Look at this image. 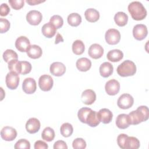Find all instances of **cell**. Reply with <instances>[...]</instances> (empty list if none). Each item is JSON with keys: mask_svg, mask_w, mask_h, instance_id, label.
<instances>
[{"mask_svg": "<svg viewBox=\"0 0 149 149\" xmlns=\"http://www.w3.org/2000/svg\"><path fill=\"white\" fill-rule=\"evenodd\" d=\"M63 39L62 38V35H61L59 33H57L56 34V38H55V44H58L59 42H63Z\"/></svg>", "mask_w": 149, "mask_h": 149, "instance_id": "46", "label": "cell"}, {"mask_svg": "<svg viewBox=\"0 0 149 149\" xmlns=\"http://www.w3.org/2000/svg\"><path fill=\"white\" fill-rule=\"evenodd\" d=\"M76 67L81 72H86L88 70L91 66V62L87 58H81L76 61Z\"/></svg>", "mask_w": 149, "mask_h": 149, "instance_id": "25", "label": "cell"}, {"mask_svg": "<svg viewBox=\"0 0 149 149\" xmlns=\"http://www.w3.org/2000/svg\"><path fill=\"white\" fill-rule=\"evenodd\" d=\"M27 55L32 59H37L41 57L42 54L41 48L37 45H31L27 49Z\"/></svg>", "mask_w": 149, "mask_h": 149, "instance_id": "21", "label": "cell"}, {"mask_svg": "<svg viewBox=\"0 0 149 149\" xmlns=\"http://www.w3.org/2000/svg\"><path fill=\"white\" fill-rule=\"evenodd\" d=\"M128 11L132 17L136 20H141L147 16V10L139 1H133L128 5Z\"/></svg>", "mask_w": 149, "mask_h": 149, "instance_id": "2", "label": "cell"}, {"mask_svg": "<svg viewBox=\"0 0 149 149\" xmlns=\"http://www.w3.org/2000/svg\"><path fill=\"white\" fill-rule=\"evenodd\" d=\"M30 46V40L25 36L19 37L15 41V47L20 52H26Z\"/></svg>", "mask_w": 149, "mask_h": 149, "instance_id": "18", "label": "cell"}, {"mask_svg": "<svg viewBox=\"0 0 149 149\" xmlns=\"http://www.w3.org/2000/svg\"><path fill=\"white\" fill-rule=\"evenodd\" d=\"M1 33H6L10 28V22L8 20L4 18H0Z\"/></svg>", "mask_w": 149, "mask_h": 149, "instance_id": "39", "label": "cell"}, {"mask_svg": "<svg viewBox=\"0 0 149 149\" xmlns=\"http://www.w3.org/2000/svg\"><path fill=\"white\" fill-rule=\"evenodd\" d=\"M14 147L15 149H20V148L30 149V143L27 140L22 139L19 140L15 143Z\"/></svg>", "mask_w": 149, "mask_h": 149, "instance_id": "37", "label": "cell"}, {"mask_svg": "<svg viewBox=\"0 0 149 149\" xmlns=\"http://www.w3.org/2000/svg\"><path fill=\"white\" fill-rule=\"evenodd\" d=\"M130 125H138L142 122L148 120L149 117V110L147 106L139 107L136 111H132L129 113Z\"/></svg>", "mask_w": 149, "mask_h": 149, "instance_id": "1", "label": "cell"}, {"mask_svg": "<svg viewBox=\"0 0 149 149\" xmlns=\"http://www.w3.org/2000/svg\"><path fill=\"white\" fill-rule=\"evenodd\" d=\"M45 2V1H41V0H26V2L29 3L30 5H37L38 3H42Z\"/></svg>", "mask_w": 149, "mask_h": 149, "instance_id": "45", "label": "cell"}, {"mask_svg": "<svg viewBox=\"0 0 149 149\" xmlns=\"http://www.w3.org/2000/svg\"><path fill=\"white\" fill-rule=\"evenodd\" d=\"M48 147V144L42 140H38L34 143L35 149H47Z\"/></svg>", "mask_w": 149, "mask_h": 149, "instance_id": "43", "label": "cell"}, {"mask_svg": "<svg viewBox=\"0 0 149 149\" xmlns=\"http://www.w3.org/2000/svg\"><path fill=\"white\" fill-rule=\"evenodd\" d=\"M105 38L108 44L110 45H115L120 41V32L117 29H109L105 33Z\"/></svg>", "mask_w": 149, "mask_h": 149, "instance_id": "6", "label": "cell"}, {"mask_svg": "<svg viewBox=\"0 0 149 149\" xmlns=\"http://www.w3.org/2000/svg\"><path fill=\"white\" fill-rule=\"evenodd\" d=\"M88 54L91 58L93 59H98L103 55L104 49L100 44H93L89 47Z\"/></svg>", "mask_w": 149, "mask_h": 149, "instance_id": "17", "label": "cell"}, {"mask_svg": "<svg viewBox=\"0 0 149 149\" xmlns=\"http://www.w3.org/2000/svg\"><path fill=\"white\" fill-rule=\"evenodd\" d=\"M99 70L101 76L103 77H108L112 74L113 68L111 63L105 62L100 65Z\"/></svg>", "mask_w": 149, "mask_h": 149, "instance_id": "24", "label": "cell"}, {"mask_svg": "<svg viewBox=\"0 0 149 149\" xmlns=\"http://www.w3.org/2000/svg\"><path fill=\"white\" fill-rule=\"evenodd\" d=\"M72 147L74 149H84L86 147V142L82 138H76L72 143Z\"/></svg>", "mask_w": 149, "mask_h": 149, "instance_id": "38", "label": "cell"}, {"mask_svg": "<svg viewBox=\"0 0 149 149\" xmlns=\"http://www.w3.org/2000/svg\"><path fill=\"white\" fill-rule=\"evenodd\" d=\"M1 136L5 141H13L17 136V131L12 127L5 126L1 131Z\"/></svg>", "mask_w": 149, "mask_h": 149, "instance_id": "12", "label": "cell"}, {"mask_svg": "<svg viewBox=\"0 0 149 149\" xmlns=\"http://www.w3.org/2000/svg\"><path fill=\"white\" fill-rule=\"evenodd\" d=\"M50 73L55 76H61L66 72V67L61 62H53L49 68Z\"/></svg>", "mask_w": 149, "mask_h": 149, "instance_id": "16", "label": "cell"}, {"mask_svg": "<svg viewBox=\"0 0 149 149\" xmlns=\"http://www.w3.org/2000/svg\"><path fill=\"white\" fill-rule=\"evenodd\" d=\"M123 57V53L120 49H115L109 51L107 55V59L113 62H116L120 61Z\"/></svg>", "mask_w": 149, "mask_h": 149, "instance_id": "26", "label": "cell"}, {"mask_svg": "<svg viewBox=\"0 0 149 149\" xmlns=\"http://www.w3.org/2000/svg\"><path fill=\"white\" fill-rule=\"evenodd\" d=\"M116 71L118 74L122 77L133 76L136 72V66L133 61L126 60L118 66Z\"/></svg>", "mask_w": 149, "mask_h": 149, "instance_id": "4", "label": "cell"}, {"mask_svg": "<svg viewBox=\"0 0 149 149\" xmlns=\"http://www.w3.org/2000/svg\"><path fill=\"white\" fill-rule=\"evenodd\" d=\"M54 84L53 79L48 74H43L41 76L38 80V86L40 89L44 91H49Z\"/></svg>", "mask_w": 149, "mask_h": 149, "instance_id": "7", "label": "cell"}, {"mask_svg": "<svg viewBox=\"0 0 149 149\" xmlns=\"http://www.w3.org/2000/svg\"><path fill=\"white\" fill-rule=\"evenodd\" d=\"M10 12V8L6 3H3L0 6V15L2 16H6Z\"/></svg>", "mask_w": 149, "mask_h": 149, "instance_id": "42", "label": "cell"}, {"mask_svg": "<svg viewBox=\"0 0 149 149\" xmlns=\"http://www.w3.org/2000/svg\"><path fill=\"white\" fill-rule=\"evenodd\" d=\"M148 34L147 27L143 24H138L134 26L133 29V35L135 39L142 40L144 39Z\"/></svg>", "mask_w": 149, "mask_h": 149, "instance_id": "9", "label": "cell"}, {"mask_svg": "<svg viewBox=\"0 0 149 149\" xmlns=\"http://www.w3.org/2000/svg\"><path fill=\"white\" fill-rule=\"evenodd\" d=\"M9 3L12 8L19 10L24 6V0H9Z\"/></svg>", "mask_w": 149, "mask_h": 149, "instance_id": "40", "label": "cell"}, {"mask_svg": "<svg viewBox=\"0 0 149 149\" xmlns=\"http://www.w3.org/2000/svg\"><path fill=\"white\" fill-rule=\"evenodd\" d=\"M100 122L101 121L98 112L91 109L87 118L86 123L91 127H95L98 126Z\"/></svg>", "mask_w": 149, "mask_h": 149, "instance_id": "23", "label": "cell"}, {"mask_svg": "<svg viewBox=\"0 0 149 149\" xmlns=\"http://www.w3.org/2000/svg\"><path fill=\"white\" fill-rule=\"evenodd\" d=\"M42 34L47 38H52L56 33V29L54 24L50 22L44 24L41 29Z\"/></svg>", "mask_w": 149, "mask_h": 149, "instance_id": "22", "label": "cell"}, {"mask_svg": "<svg viewBox=\"0 0 149 149\" xmlns=\"http://www.w3.org/2000/svg\"><path fill=\"white\" fill-rule=\"evenodd\" d=\"M128 136L126 134H120L117 137V143L120 148L125 149V143Z\"/></svg>", "mask_w": 149, "mask_h": 149, "instance_id": "41", "label": "cell"}, {"mask_svg": "<svg viewBox=\"0 0 149 149\" xmlns=\"http://www.w3.org/2000/svg\"><path fill=\"white\" fill-rule=\"evenodd\" d=\"M91 111V109L87 107H83L79 110L77 113V116L81 122L86 123L87 118Z\"/></svg>", "mask_w": 149, "mask_h": 149, "instance_id": "35", "label": "cell"}, {"mask_svg": "<svg viewBox=\"0 0 149 149\" xmlns=\"http://www.w3.org/2000/svg\"><path fill=\"white\" fill-rule=\"evenodd\" d=\"M42 19L41 13L37 10H31L29 11L26 15V20L27 22L34 26L40 24Z\"/></svg>", "mask_w": 149, "mask_h": 149, "instance_id": "10", "label": "cell"}, {"mask_svg": "<svg viewBox=\"0 0 149 149\" xmlns=\"http://www.w3.org/2000/svg\"><path fill=\"white\" fill-rule=\"evenodd\" d=\"M37 84L36 80L31 77L26 78L22 84V89L23 91L28 94L34 93L36 91Z\"/></svg>", "mask_w": 149, "mask_h": 149, "instance_id": "13", "label": "cell"}, {"mask_svg": "<svg viewBox=\"0 0 149 149\" xmlns=\"http://www.w3.org/2000/svg\"><path fill=\"white\" fill-rule=\"evenodd\" d=\"M100 121L104 124L109 123L111 122L113 117L112 112L107 108L101 109L98 112Z\"/></svg>", "mask_w": 149, "mask_h": 149, "instance_id": "20", "label": "cell"}, {"mask_svg": "<svg viewBox=\"0 0 149 149\" xmlns=\"http://www.w3.org/2000/svg\"><path fill=\"white\" fill-rule=\"evenodd\" d=\"M106 93L109 95H115L117 94L120 90V84L115 79L108 80L105 86Z\"/></svg>", "mask_w": 149, "mask_h": 149, "instance_id": "11", "label": "cell"}, {"mask_svg": "<svg viewBox=\"0 0 149 149\" xmlns=\"http://www.w3.org/2000/svg\"><path fill=\"white\" fill-rule=\"evenodd\" d=\"M84 16L86 20L90 22H95L100 18L99 12L94 8H88L86 10Z\"/></svg>", "mask_w": 149, "mask_h": 149, "instance_id": "27", "label": "cell"}, {"mask_svg": "<svg viewBox=\"0 0 149 149\" xmlns=\"http://www.w3.org/2000/svg\"><path fill=\"white\" fill-rule=\"evenodd\" d=\"M55 135L54 129L50 127H47L43 130L41 133V137L44 140L50 142L54 140Z\"/></svg>", "mask_w": 149, "mask_h": 149, "instance_id": "32", "label": "cell"}, {"mask_svg": "<svg viewBox=\"0 0 149 149\" xmlns=\"http://www.w3.org/2000/svg\"><path fill=\"white\" fill-rule=\"evenodd\" d=\"M116 125L119 129H125L130 125V120L129 115L125 113L119 114L116 119Z\"/></svg>", "mask_w": 149, "mask_h": 149, "instance_id": "19", "label": "cell"}, {"mask_svg": "<svg viewBox=\"0 0 149 149\" xmlns=\"http://www.w3.org/2000/svg\"><path fill=\"white\" fill-rule=\"evenodd\" d=\"M82 102L86 105H91L96 100V94L91 89H87L83 91L81 96Z\"/></svg>", "mask_w": 149, "mask_h": 149, "instance_id": "15", "label": "cell"}, {"mask_svg": "<svg viewBox=\"0 0 149 149\" xmlns=\"http://www.w3.org/2000/svg\"><path fill=\"white\" fill-rule=\"evenodd\" d=\"M19 74L14 72H10L8 73L5 78V82L6 86L11 89H16L19 83Z\"/></svg>", "mask_w": 149, "mask_h": 149, "instance_id": "8", "label": "cell"}, {"mask_svg": "<svg viewBox=\"0 0 149 149\" xmlns=\"http://www.w3.org/2000/svg\"><path fill=\"white\" fill-rule=\"evenodd\" d=\"M31 63L27 61H19L17 59H14L8 63V69L10 72L17 74H27L31 72Z\"/></svg>", "mask_w": 149, "mask_h": 149, "instance_id": "3", "label": "cell"}, {"mask_svg": "<svg viewBox=\"0 0 149 149\" xmlns=\"http://www.w3.org/2000/svg\"><path fill=\"white\" fill-rule=\"evenodd\" d=\"M17 58L18 55L17 53L10 49H6L3 54V59L7 63H9L12 60L17 59Z\"/></svg>", "mask_w": 149, "mask_h": 149, "instance_id": "34", "label": "cell"}, {"mask_svg": "<svg viewBox=\"0 0 149 149\" xmlns=\"http://www.w3.org/2000/svg\"><path fill=\"white\" fill-rule=\"evenodd\" d=\"M49 22L52 24H54L56 29H58L63 26V20L61 16L58 15H55L50 18Z\"/></svg>", "mask_w": 149, "mask_h": 149, "instance_id": "36", "label": "cell"}, {"mask_svg": "<svg viewBox=\"0 0 149 149\" xmlns=\"http://www.w3.org/2000/svg\"><path fill=\"white\" fill-rule=\"evenodd\" d=\"M85 49V46L83 42L80 40H75L72 44V51L77 55L82 54Z\"/></svg>", "mask_w": 149, "mask_h": 149, "instance_id": "30", "label": "cell"}, {"mask_svg": "<svg viewBox=\"0 0 149 149\" xmlns=\"http://www.w3.org/2000/svg\"><path fill=\"white\" fill-rule=\"evenodd\" d=\"M134 103V99L133 97L127 93L122 94L117 101L118 106L123 109H129L132 107Z\"/></svg>", "mask_w": 149, "mask_h": 149, "instance_id": "5", "label": "cell"}, {"mask_svg": "<svg viewBox=\"0 0 149 149\" xmlns=\"http://www.w3.org/2000/svg\"><path fill=\"white\" fill-rule=\"evenodd\" d=\"M68 22L72 26H78L81 22V17L77 13H72L68 16Z\"/></svg>", "mask_w": 149, "mask_h": 149, "instance_id": "31", "label": "cell"}, {"mask_svg": "<svg viewBox=\"0 0 149 149\" xmlns=\"http://www.w3.org/2000/svg\"><path fill=\"white\" fill-rule=\"evenodd\" d=\"M140 141L134 137H127L125 143V149H137L140 147Z\"/></svg>", "mask_w": 149, "mask_h": 149, "instance_id": "29", "label": "cell"}, {"mask_svg": "<svg viewBox=\"0 0 149 149\" xmlns=\"http://www.w3.org/2000/svg\"><path fill=\"white\" fill-rule=\"evenodd\" d=\"M40 122L36 118H30L26 123V129L30 134L37 133L40 129Z\"/></svg>", "mask_w": 149, "mask_h": 149, "instance_id": "14", "label": "cell"}, {"mask_svg": "<svg viewBox=\"0 0 149 149\" xmlns=\"http://www.w3.org/2000/svg\"><path fill=\"white\" fill-rule=\"evenodd\" d=\"M54 148L58 149V148H65L67 149L68 146L66 143L63 140H58L56 141L54 144Z\"/></svg>", "mask_w": 149, "mask_h": 149, "instance_id": "44", "label": "cell"}, {"mask_svg": "<svg viewBox=\"0 0 149 149\" xmlns=\"http://www.w3.org/2000/svg\"><path fill=\"white\" fill-rule=\"evenodd\" d=\"M114 20L119 26H125L128 21V16L123 12H118L114 16Z\"/></svg>", "mask_w": 149, "mask_h": 149, "instance_id": "28", "label": "cell"}, {"mask_svg": "<svg viewBox=\"0 0 149 149\" xmlns=\"http://www.w3.org/2000/svg\"><path fill=\"white\" fill-rule=\"evenodd\" d=\"M61 134L65 137L70 136L73 132L72 125L69 123H64L62 125L60 128Z\"/></svg>", "mask_w": 149, "mask_h": 149, "instance_id": "33", "label": "cell"}]
</instances>
